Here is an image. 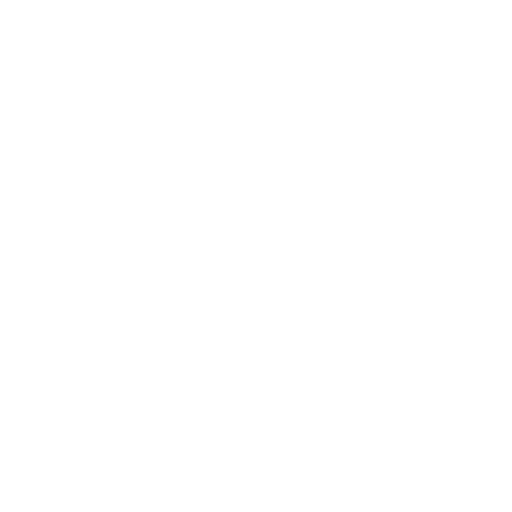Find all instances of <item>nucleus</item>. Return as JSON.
<instances>
[]
</instances>
